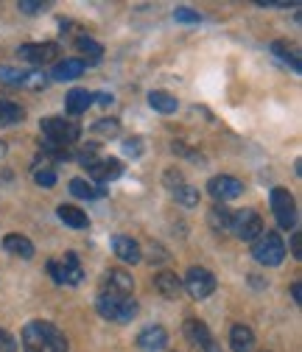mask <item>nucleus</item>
Returning a JSON list of instances; mask_svg holds the SVG:
<instances>
[{
    "mask_svg": "<svg viewBox=\"0 0 302 352\" xmlns=\"http://www.w3.org/2000/svg\"><path fill=\"white\" fill-rule=\"evenodd\" d=\"M154 288H157L162 296H168V299H177V296L182 294V280H180L174 272H160V274L154 277Z\"/></svg>",
    "mask_w": 302,
    "mask_h": 352,
    "instance_id": "obj_18",
    "label": "nucleus"
},
{
    "mask_svg": "<svg viewBox=\"0 0 302 352\" xmlns=\"http://www.w3.org/2000/svg\"><path fill=\"white\" fill-rule=\"evenodd\" d=\"M42 138H45V146L51 148H67L81 138V126L65 118H45L39 123Z\"/></svg>",
    "mask_w": 302,
    "mask_h": 352,
    "instance_id": "obj_3",
    "label": "nucleus"
},
{
    "mask_svg": "<svg viewBox=\"0 0 302 352\" xmlns=\"http://www.w3.org/2000/svg\"><path fill=\"white\" fill-rule=\"evenodd\" d=\"M17 56L31 62V65H48V62L62 56V48L56 45V42H31V45L17 48Z\"/></svg>",
    "mask_w": 302,
    "mask_h": 352,
    "instance_id": "obj_8",
    "label": "nucleus"
},
{
    "mask_svg": "<svg viewBox=\"0 0 302 352\" xmlns=\"http://www.w3.org/2000/svg\"><path fill=\"white\" fill-rule=\"evenodd\" d=\"M96 311L107 319V322H132L138 316V302L132 296H123V294H98L96 299Z\"/></svg>",
    "mask_w": 302,
    "mask_h": 352,
    "instance_id": "obj_2",
    "label": "nucleus"
},
{
    "mask_svg": "<svg viewBox=\"0 0 302 352\" xmlns=\"http://www.w3.org/2000/svg\"><path fill=\"white\" fill-rule=\"evenodd\" d=\"M17 9H20V14H42V12H48L51 9V3L48 0H20L17 3Z\"/></svg>",
    "mask_w": 302,
    "mask_h": 352,
    "instance_id": "obj_30",
    "label": "nucleus"
},
{
    "mask_svg": "<svg viewBox=\"0 0 302 352\" xmlns=\"http://www.w3.org/2000/svg\"><path fill=\"white\" fill-rule=\"evenodd\" d=\"M3 249L9 254H17L20 260H31L34 257V243L25 238V235H17V232H9L3 238Z\"/></svg>",
    "mask_w": 302,
    "mask_h": 352,
    "instance_id": "obj_17",
    "label": "nucleus"
},
{
    "mask_svg": "<svg viewBox=\"0 0 302 352\" xmlns=\"http://www.w3.org/2000/svg\"><path fill=\"white\" fill-rule=\"evenodd\" d=\"M0 81L6 87H25V70L17 67H0Z\"/></svg>",
    "mask_w": 302,
    "mask_h": 352,
    "instance_id": "obj_29",
    "label": "nucleus"
},
{
    "mask_svg": "<svg viewBox=\"0 0 302 352\" xmlns=\"http://www.w3.org/2000/svg\"><path fill=\"white\" fill-rule=\"evenodd\" d=\"M174 20H177V23L196 25V23H202V14L193 12V9H188V6H177V9H174Z\"/></svg>",
    "mask_w": 302,
    "mask_h": 352,
    "instance_id": "obj_34",
    "label": "nucleus"
},
{
    "mask_svg": "<svg viewBox=\"0 0 302 352\" xmlns=\"http://www.w3.org/2000/svg\"><path fill=\"white\" fill-rule=\"evenodd\" d=\"M84 70H87L84 59H62V62L54 65L51 78H54V81H73V78H78Z\"/></svg>",
    "mask_w": 302,
    "mask_h": 352,
    "instance_id": "obj_15",
    "label": "nucleus"
},
{
    "mask_svg": "<svg viewBox=\"0 0 302 352\" xmlns=\"http://www.w3.org/2000/svg\"><path fill=\"white\" fill-rule=\"evenodd\" d=\"M93 101H96L98 107H104V109H107V107H112V101H115V98H112L109 93H96V96H93Z\"/></svg>",
    "mask_w": 302,
    "mask_h": 352,
    "instance_id": "obj_39",
    "label": "nucleus"
},
{
    "mask_svg": "<svg viewBox=\"0 0 302 352\" xmlns=\"http://www.w3.org/2000/svg\"><path fill=\"white\" fill-rule=\"evenodd\" d=\"M112 252L118 254V260L132 263V266L143 260V249H140V243H138L135 238H129V235H115V238H112Z\"/></svg>",
    "mask_w": 302,
    "mask_h": 352,
    "instance_id": "obj_12",
    "label": "nucleus"
},
{
    "mask_svg": "<svg viewBox=\"0 0 302 352\" xmlns=\"http://www.w3.org/2000/svg\"><path fill=\"white\" fill-rule=\"evenodd\" d=\"M93 129L98 131L101 138H109V140H112V138H118V131H120V123H118L115 118H101V120H98V123H96Z\"/></svg>",
    "mask_w": 302,
    "mask_h": 352,
    "instance_id": "obj_32",
    "label": "nucleus"
},
{
    "mask_svg": "<svg viewBox=\"0 0 302 352\" xmlns=\"http://www.w3.org/2000/svg\"><path fill=\"white\" fill-rule=\"evenodd\" d=\"M90 107H93V93H87V90H70L65 98V109L70 115H84Z\"/></svg>",
    "mask_w": 302,
    "mask_h": 352,
    "instance_id": "obj_22",
    "label": "nucleus"
},
{
    "mask_svg": "<svg viewBox=\"0 0 302 352\" xmlns=\"http://www.w3.org/2000/svg\"><path fill=\"white\" fill-rule=\"evenodd\" d=\"M207 193L215 199V201H233L244 193V182L235 179V176H213V179L207 182Z\"/></svg>",
    "mask_w": 302,
    "mask_h": 352,
    "instance_id": "obj_10",
    "label": "nucleus"
},
{
    "mask_svg": "<svg viewBox=\"0 0 302 352\" xmlns=\"http://www.w3.org/2000/svg\"><path fill=\"white\" fill-rule=\"evenodd\" d=\"M132 288H135V280L129 277L126 272H120V269H109V272H104V277H101V291H104V294L132 296Z\"/></svg>",
    "mask_w": 302,
    "mask_h": 352,
    "instance_id": "obj_11",
    "label": "nucleus"
},
{
    "mask_svg": "<svg viewBox=\"0 0 302 352\" xmlns=\"http://www.w3.org/2000/svg\"><path fill=\"white\" fill-rule=\"evenodd\" d=\"M185 179H182V173L177 170V168H168L165 170V185H168V190H174V188H180Z\"/></svg>",
    "mask_w": 302,
    "mask_h": 352,
    "instance_id": "obj_37",
    "label": "nucleus"
},
{
    "mask_svg": "<svg viewBox=\"0 0 302 352\" xmlns=\"http://www.w3.org/2000/svg\"><path fill=\"white\" fill-rule=\"evenodd\" d=\"M65 333L51 322H28L23 327V349L25 352H67Z\"/></svg>",
    "mask_w": 302,
    "mask_h": 352,
    "instance_id": "obj_1",
    "label": "nucleus"
},
{
    "mask_svg": "<svg viewBox=\"0 0 302 352\" xmlns=\"http://www.w3.org/2000/svg\"><path fill=\"white\" fill-rule=\"evenodd\" d=\"M0 352H17V341L9 330L0 327Z\"/></svg>",
    "mask_w": 302,
    "mask_h": 352,
    "instance_id": "obj_36",
    "label": "nucleus"
},
{
    "mask_svg": "<svg viewBox=\"0 0 302 352\" xmlns=\"http://www.w3.org/2000/svg\"><path fill=\"white\" fill-rule=\"evenodd\" d=\"M70 193L76 199H98V196H104V190L96 188V185H90L87 179H73L70 182Z\"/></svg>",
    "mask_w": 302,
    "mask_h": 352,
    "instance_id": "obj_27",
    "label": "nucleus"
},
{
    "mask_svg": "<svg viewBox=\"0 0 302 352\" xmlns=\"http://www.w3.org/2000/svg\"><path fill=\"white\" fill-rule=\"evenodd\" d=\"M76 48L87 56L84 59V65H98L101 62V56H104V48H101V42H96L93 36H87V34H81L78 39H76Z\"/></svg>",
    "mask_w": 302,
    "mask_h": 352,
    "instance_id": "obj_23",
    "label": "nucleus"
},
{
    "mask_svg": "<svg viewBox=\"0 0 302 352\" xmlns=\"http://www.w3.org/2000/svg\"><path fill=\"white\" fill-rule=\"evenodd\" d=\"M34 182H36L39 188H54V185H56V173H54V168H51V165L36 168V170H34Z\"/></svg>",
    "mask_w": 302,
    "mask_h": 352,
    "instance_id": "obj_31",
    "label": "nucleus"
},
{
    "mask_svg": "<svg viewBox=\"0 0 302 352\" xmlns=\"http://www.w3.org/2000/svg\"><path fill=\"white\" fill-rule=\"evenodd\" d=\"M230 232L244 243H255L257 238L263 235V218L257 215L255 210H238V212H233Z\"/></svg>",
    "mask_w": 302,
    "mask_h": 352,
    "instance_id": "obj_6",
    "label": "nucleus"
},
{
    "mask_svg": "<svg viewBox=\"0 0 302 352\" xmlns=\"http://www.w3.org/2000/svg\"><path fill=\"white\" fill-rule=\"evenodd\" d=\"M56 215H59V221H62L65 227H70V230H87V227H90L87 212L78 210V207H73V204H62V207L56 210Z\"/></svg>",
    "mask_w": 302,
    "mask_h": 352,
    "instance_id": "obj_16",
    "label": "nucleus"
},
{
    "mask_svg": "<svg viewBox=\"0 0 302 352\" xmlns=\"http://www.w3.org/2000/svg\"><path fill=\"white\" fill-rule=\"evenodd\" d=\"M202 352H222V346H219V344H215V341H210V344H207V346H204Z\"/></svg>",
    "mask_w": 302,
    "mask_h": 352,
    "instance_id": "obj_41",
    "label": "nucleus"
},
{
    "mask_svg": "<svg viewBox=\"0 0 302 352\" xmlns=\"http://www.w3.org/2000/svg\"><path fill=\"white\" fill-rule=\"evenodd\" d=\"M272 212L277 215V224L283 230H294L296 227V201L285 188H274L272 190Z\"/></svg>",
    "mask_w": 302,
    "mask_h": 352,
    "instance_id": "obj_7",
    "label": "nucleus"
},
{
    "mask_svg": "<svg viewBox=\"0 0 302 352\" xmlns=\"http://www.w3.org/2000/svg\"><path fill=\"white\" fill-rule=\"evenodd\" d=\"M272 54H274V56H280V62H283V65H288L294 73H299V70H302L299 51H296V48H291V45H285V42H274V45H272Z\"/></svg>",
    "mask_w": 302,
    "mask_h": 352,
    "instance_id": "obj_26",
    "label": "nucleus"
},
{
    "mask_svg": "<svg viewBox=\"0 0 302 352\" xmlns=\"http://www.w3.org/2000/svg\"><path fill=\"white\" fill-rule=\"evenodd\" d=\"M48 274L54 277V283H59V285H78L81 280H84V269H81V260H78V254L76 252H67L65 257H59V260H51L48 263Z\"/></svg>",
    "mask_w": 302,
    "mask_h": 352,
    "instance_id": "obj_5",
    "label": "nucleus"
},
{
    "mask_svg": "<svg viewBox=\"0 0 302 352\" xmlns=\"http://www.w3.org/2000/svg\"><path fill=\"white\" fill-rule=\"evenodd\" d=\"M252 257L261 263V266H269V269L280 266V263L285 260V243H283V238L277 232H263L261 238L252 243Z\"/></svg>",
    "mask_w": 302,
    "mask_h": 352,
    "instance_id": "obj_4",
    "label": "nucleus"
},
{
    "mask_svg": "<svg viewBox=\"0 0 302 352\" xmlns=\"http://www.w3.org/2000/svg\"><path fill=\"white\" fill-rule=\"evenodd\" d=\"M207 224L213 227V232H230L233 212H230L224 204H215V207L207 212Z\"/></svg>",
    "mask_w": 302,
    "mask_h": 352,
    "instance_id": "obj_24",
    "label": "nucleus"
},
{
    "mask_svg": "<svg viewBox=\"0 0 302 352\" xmlns=\"http://www.w3.org/2000/svg\"><path fill=\"white\" fill-rule=\"evenodd\" d=\"M165 344H168V333L160 324L143 327L140 336H138V349H143V352H162Z\"/></svg>",
    "mask_w": 302,
    "mask_h": 352,
    "instance_id": "obj_13",
    "label": "nucleus"
},
{
    "mask_svg": "<svg viewBox=\"0 0 302 352\" xmlns=\"http://www.w3.org/2000/svg\"><path fill=\"white\" fill-rule=\"evenodd\" d=\"M171 193H174V199H177L182 207H196V204H199V190L191 188V185H185V182H182L180 188H174Z\"/></svg>",
    "mask_w": 302,
    "mask_h": 352,
    "instance_id": "obj_28",
    "label": "nucleus"
},
{
    "mask_svg": "<svg viewBox=\"0 0 302 352\" xmlns=\"http://www.w3.org/2000/svg\"><path fill=\"white\" fill-rule=\"evenodd\" d=\"M20 120H25V109L14 101H0V129L6 126H17Z\"/></svg>",
    "mask_w": 302,
    "mask_h": 352,
    "instance_id": "obj_25",
    "label": "nucleus"
},
{
    "mask_svg": "<svg viewBox=\"0 0 302 352\" xmlns=\"http://www.w3.org/2000/svg\"><path fill=\"white\" fill-rule=\"evenodd\" d=\"M291 254H294V260H302V235L299 232H294V238H291Z\"/></svg>",
    "mask_w": 302,
    "mask_h": 352,
    "instance_id": "obj_38",
    "label": "nucleus"
},
{
    "mask_svg": "<svg viewBox=\"0 0 302 352\" xmlns=\"http://www.w3.org/2000/svg\"><path fill=\"white\" fill-rule=\"evenodd\" d=\"M143 148H146L143 138H129V140H123V154L132 157V160H140V157H143Z\"/></svg>",
    "mask_w": 302,
    "mask_h": 352,
    "instance_id": "obj_33",
    "label": "nucleus"
},
{
    "mask_svg": "<svg viewBox=\"0 0 302 352\" xmlns=\"http://www.w3.org/2000/svg\"><path fill=\"white\" fill-rule=\"evenodd\" d=\"M230 346H233V352H252L255 349V333L246 324H233Z\"/></svg>",
    "mask_w": 302,
    "mask_h": 352,
    "instance_id": "obj_20",
    "label": "nucleus"
},
{
    "mask_svg": "<svg viewBox=\"0 0 302 352\" xmlns=\"http://www.w3.org/2000/svg\"><path fill=\"white\" fill-rule=\"evenodd\" d=\"M182 288L193 296V299H207L215 291V277L207 269H191L182 280Z\"/></svg>",
    "mask_w": 302,
    "mask_h": 352,
    "instance_id": "obj_9",
    "label": "nucleus"
},
{
    "mask_svg": "<svg viewBox=\"0 0 302 352\" xmlns=\"http://www.w3.org/2000/svg\"><path fill=\"white\" fill-rule=\"evenodd\" d=\"M149 107L154 112H160V115H174L180 109V101L171 93H165V90H154V93H149Z\"/></svg>",
    "mask_w": 302,
    "mask_h": 352,
    "instance_id": "obj_21",
    "label": "nucleus"
},
{
    "mask_svg": "<svg viewBox=\"0 0 302 352\" xmlns=\"http://www.w3.org/2000/svg\"><path fill=\"white\" fill-rule=\"evenodd\" d=\"M3 154H6V143H3V140H0V157H3Z\"/></svg>",
    "mask_w": 302,
    "mask_h": 352,
    "instance_id": "obj_42",
    "label": "nucleus"
},
{
    "mask_svg": "<svg viewBox=\"0 0 302 352\" xmlns=\"http://www.w3.org/2000/svg\"><path fill=\"white\" fill-rule=\"evenodd\" d=\"M182 330H185V338H188V341H191L196 349H204V346L213 341V338H210L207 324H204V322H199V319H188Z\"/></svg>",
    "mask_w": 302,
    "mask_h": 352,
    "instance_id": "obj_19",
    "label": "nucleus"
},
{
    "mask_svg": "<svg viewBox=\"0 0 302 352\" xmlns=\"http://www.w3.org/2000/svg\"><path fill=\"white\" fill-rule=\"evenodd\" d=\"M291 299H294V305H302V283L291 285Z\"/></svg>",
    "mask_w": 302,
    "mask_h": 352,
    "instance_id": "obj_40",
    "label": "nucleus"
},
{
    "mask_svg": "<svg viewBox=\"0 0 302 352\" xmlns=\"http://www.w3.org/2000/svg\"><path fill=\"white\" fill-rule=\"evenodd\" d=\"M87 170H90L93 179H98V182H115V179H120V176H123V162L120 160H96Z\"/></svg>",
    "mask_w": 302,
    "mask_h": 352,
    "instance_id": "obj_14",
    "label": "nucleus"
},
{
    "mask_svg": "<svg viewBox=\"0 0 302 352\" xmlns=\"http://www.w3.org/2000/svg\"><path fill=\"white\" fill-rule=\"evenodd\" d=\"M45 84H48V76L45 73H39V70L25 73V90H42Z\"/></svg>",
    "mask_w": 302,
    "mask_h": 352,
    "instance_id": "obj_35",
    "label": "nucleus"
}]
</instances>
